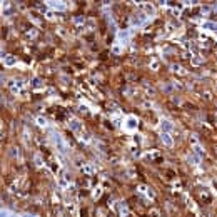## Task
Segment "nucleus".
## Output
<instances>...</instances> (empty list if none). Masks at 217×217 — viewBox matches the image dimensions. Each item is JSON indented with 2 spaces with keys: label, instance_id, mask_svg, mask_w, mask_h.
<instances>
[{
  "label": "nucleus",
  "instance_id": "1",
  "mask_svg": "<svg viewBox=\"0 0 217 217\" xmlns=\"http://www.w3.org/2000/svg\"><path fill=\"white\" fill-rule=\"evenodd\" d=\"M54 142H55V145H57V149L60 150L62 154H65V152H67V145H65L64 139H62L59 134H54Z\"/></svg>",
  "mask_w": 217,
  "mask_h": 217
},
{
  "label": "nucleus",
  "instance_id": "2",
  "mask_svg": "<svg viewBox=\"0 0 217 217\" xmlns=\"http://www.w3.org/2000/svg\"><path fill=\"white\" fill-rule=\"evenodd\" d=\"M68 127H70V130H72V132H80L84 125H82L80 120H77V119H70V122H68Z\"/></svg>",
  "mask_w": 217,
  "mask_h": 217
},
{
  "label": "nucleus",
  "instance_id": "3",
  "mask_svg": "<svg viewBox=\"0 0 217 217\" xmlns=\"http://www.w3.org/2000/svg\"><path fill=\"white\" fill-rule=\"evenodd\" d=\"M172 129H174V124L170 122V120H167V119L160 120V132H165V134H169Z\"/></svg>",
  "mask_w": 217,
  "mask_h": 217
},
{
  "label": "nucleus",
  "instance_id": "4",
  "mask_svg": "<svg viewBox=\"0 0 217 217\" xmlns=\"http://www.w3.org/2000/svg\"><path fill=\"white\" fill-rule=\"evenodd\" d=\"M137 125H139V122H137V119L134 115L127 117V124H125V129L127 130H135Z\"/></svg>",
  "mask_w": 217,
  "mask_h": 217
},
{
  "label": "nucleus",
  "instance_id": "5",
  "mask_svg": "<svg viewBox=\"0 0 217 217\" xmlns=\"http://www.w3.org/2000/svg\"><path fill=\"white\" fill-rule=\"evenodd\" d=\"M147 22V17L144 14H140V15H135L134 19H132V25H137V27H140V25H144Z\"/></svg>",
  "mask_w": 217,
  "mask_h": 217
},
{
  "label": "nucleus",
  "instance_id": "6",
  "mask_svg": "<svg viewBox=\"0 0 217 217\" xmlns=\"http://www.w3.org/2000/svg\"><path fill=\"white\" fill-rule=\"evenodd\" d=\"M160 139H162V142H164V145H165V147H172V145H174V140H172L170 134L162 132V134H160Z\"/></svg>",
  "mask_w": 217,
  "mask_h": 217
},
{
  "label": "nucleus",
  "instance_id": "7",
  "mask_svg": "<svg viewBox=\"0 0 217 217\" xmlns=\"http://www.w3.org/2000/svg\"><path fill=\"white\" fill-rule=\"evenodd\" d=\"M15 64H17V59H15L14 55H7V57H3V65H5V67H14Z\"/></svg>",
  "mask_w": 217,
  "mask_h": 217
},
{
  "label": "nucleus",
  "instance_id": "8",
  "mask_svg": "<svg viewBox=\"0 0 217 217\" xmlns=\"http://www.w3.org/2000/svg\"><path fill=\"white\" fill-rule=\"evenodd\" d=\"M48 5L52 8H57V10H65V8H67L65 2H48Z\"/></svg>",
  "mask_w": 217,
  "mask_h": 217
},
{
  "label": "nucleus",
  "instance_id": "9",
  "mask_svg": "<svg viewBox=\"0 0 217 217\" xmlns=\"http://www.w3.org/2000/svg\"><path fill=\"white\" fill-rule=\"evenodd\" d=\"M119 39H120V40H124V42H127L129 40V37H130V32L129 30H124V32H119Z\"/></svg>",
  "mask_w": 217,
  "mask_h": 217
},
{
  "label": "nucleus",
  "instance_id": "10",
  "mask_svg": "<svg viewBox=\"0 0 217 217\" xmlns=\"http://www.w3.org/2000/svg\"><path fill=\"white\" fill-rule=\"evenodd\" d=\"M189 162H192V165H197V164L200 162V157L192 154V155H189Z\"/></svg>",
  "mask_w": 217,
  "mask_h": 217
},
{
  "label": "nucleus",
  "instance_id": "11",
  "mask_svg": "<svg viewBox=\"0 0 217 217\" xmlns=\"http://www.w3.org/2000/svg\"><path fill=\"white\" fill-rule=\"evenodd\" d=\"M202 60H204V59H199V57H194V59H192V64H194V65H200V64H202Z\"/></svg>",
  "mask_w": 217,
  "mask_h": 217
},
{
  "label": "nucleus",
  "instance_id": "12",
  "mask_svg": "<svg viewBox=\"0 0 217 217\" xmlns=\"http://www.w3.org/2000/svg\"><path fill=\"white\" fill-rule=\"evenodd\" d=\"M37 124H39V125H45V124H47V120H45L44 117H37Z\"/></svg>",
  "mask_w": 217,
  "mask_h": 217
},
{
  "label": "nucleus",
  "instance_id": "13",
  "mask_svg": "<svg viewBox=\"0 0 217 217\" xmlns=\"http://www.w3.org/2000/svg\"><path fill=\"white\" fill-rule=\"evenodd\" d=\"M100 194H102V190H100V189H95V192H94V199H99V197H100Z\"/></svg>",
  "mask_w": 217,
  "mask_h": 217
},
{
  "label": "nucleus",
  "instance_id": "14",
  "mask_svg": "<svg viewBox=\"0 0 217 217\" xmlns=\"http://www.w3.org/2000/svg\"><path fill=\"white\" fill-rule=\"evenodd\" d=\"M32 85H34V87H39V85H40V79H34V80H32Z\"/></svg>",
  "mask_w": 217,
  "mask_h": 217
},
{
  "label": "nucleus",
  "instance_id": "15",
  "mask_svg": "<svg viewBox=\"0 0 217 217\" xmlns=\"http://www.w3.org/2000/svg\"><path fill=\"white\" fill-rule=\"evenodd\" d=\"M196 154H197L199 157H202V155H204V154H202V150H200V147H199V145H196Z\"/></svg>",
  "mask_w": 217,
  "mask_h": 217
},
{
  "label": "nucleus",
  "instance_id": "16",
  "mask_svg": "<svg viewBox=\"0 0 217 217\" xmlns=\"http://www.w3.org/2000/svg\"><path fill=\"white\" fill-rule=\"evenodd\" d=\"M35 164H37V165H42V159H40V155H35Z\"/></svg>",
  "mask_w": 217,
  "mask_h": 217
},
{
  "label": "nucleus",
  "instance_id": "17",
  "mask_svg": "<svg viewBox=\"0 0 217 217\" xmlns=\"http://www.w3.org/2000/svg\"><path fill=\"white\" fill-rule=\"evenodd\" d=\"M112 50H114V54H120V52H122V48L119 47V45H115V47L112 48Z\"/></svg>",
  "mask_w": 217,
  "mask_h": 217
},
{
  "label": "nucleus",
  "instance_id": "18",
  "mask_svg": "<svg viewBox=\"0 0 217 217\" xmlns=\"http://www.w3.org/2000/svg\"><path fill=\"white\" fill-rule=\"evenodd\" d=\"M84 170H85V172H87V174H92V172H94V169H92V167H90V165H87V167H84Z\"/></svg>",
  "mask_w": 217,
  "mask_h": 217
},
{
  "label": "nucleus",
  "instance_id": "19",
  "mask_svg": "<svg viewBox=\"0 0 217 217\" xmlns=\"http://www.w3.org/2000/svg\"><path fill=\"white\" fill-rule=\"evenodd\" d=\"M145 194H147V196H149V197H152V199H154V197H155V194H154V192H152V189H147V192H145Z\"/></svg>",
  "mask_w": 217,
  "mask_h": 217
},
{
  "label": "nucleus",
  "instance_id": "20",
  "mask_svg": "<svg viewBox=\"0 0 217 217\" xmlns=\"http://www.w3.org/2000/svg\"><path fill=\"white\" fill-rule=\"evenodd\" d=\"M150 67L154 68V70H157V68H159V62H152V64H150Z\"/></svg>",
  "mask_w": 217,
  "mask_h": 217
},
{
  "label": "nucleus",
  "instance_id": "21",
  "mask_svg": "<svg viewBox=\"0 0 217 217\" xmlns=\"http://www.w3.org/2000/svg\"><path fill=\"white\" fill-rule=\"evenodd\" d=\"M164 90H165V92H170V90H172V85H164Z\"/></svg>",
  "mask_w": 217,
  "mask_h": 217
},
{
  "label": "nucleus",
  "instance_id": "22",
  "mask_svg": "<svg viewBox=\"0 0 217 217\" xmlns=\"http://www.w3.org/2000/svg\"><path fill=\"white\" fill-rule=\"evenodd\" d=\"M172 70H174V72H179V70H180V67H179V65H172Z\"/></svg>",
  "mask_w": 217,
  "mask_h": 217
},
{
  "label": "nucleus",
  "instance_id": "23",
  "mask_svg": "<svg viewBox=\"0 0 217 217\" xmlns=\"http://www.w3.org/2000/svg\"><path fill=\"white\" fill-rule=\"evenodd\" d=\"M23 217H35V216H30V214H25Z\"/></svg>",
  "mask_w": 217,
  "mask_h": 217
}]
</instances>
